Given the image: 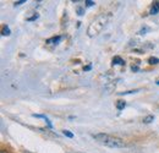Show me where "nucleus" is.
<instances>
[{
  "mask_svg": "<svg viewBox=\"0 0 159 153\" xmlns=\"http://www.w3.org/2000/svg\"><path fill=\"white\" fill-rule=\"evenodd\" d=\"M93 137L97 142H99V143L107 146V147H110V148H124V147L127 146V143L122 138L114 137V136H110V135L96 134L93 135Z\"/></svg>",
  "mask_w": 159,
  "mask_h": 153,
  "instance_id": "nucleus-1",
  "label": "nucleus"
},
{
  "mask_svg": "<svg viewBox=\"0 0 159 153\" xmlns=\"http://www.w3.org/2000/svg\"><path fill=\"white\" fill-rule=\"evenodd\" d=\"M109 20H110V15H109V14H102V15H99L97 19L89 25V27H88V30H87V35H88L89 37H96V36H98L100 32L105 28V26L108 25Z\"/></svg>",
  "mask_w": 159,
  "mask_h": 153,
  "instance_id": "nucleus-2",
  "label": "nucleus"
},
{
  "mask_svg": "<svg viewBox=\"0 0 159 153\" xmlns=\"http://www.w3.org/2000/svg\"><path fill=\"white\" fill-rule=\"evenodd\" d=\"M159 12V1H154L153 2V5H152V7H151V15H157Z\"/></svg>",
  "mask_w": 159,
  "mask_h": 153,
  "instance_id": "nucleus-3",
  "label": "nucleus"
},
{
  "mask_svg": "<svg viewBox=\"0 0 159 153\" xmlns=\"http://www.w3.org/2000/svg\"><path fill=\"white\" fill-rule=\"evenodd\" d=\"M1 35H2V36H10V35H11V31H10V28H9L6 25H4V26H2Z\"/></svg>",
  "mask_w": 159,
  "mask_h": 153,
  "instance_id": "nucleus-4",
  "label": "nucleus"
},
{
  "mask_svg": "<svg viewBox=\"0 0 159 153\" xmlns=\"http://www.w3.org/2000/svg\"><path fill=\"white\" fill-rule=\"evenodd\" d=\"M152 121H154V115H147L143 118V123L144 124H151Z\"/></svg>",
  "mask_w": 159,
  "mask_h": 153,
  "instance_id": "nucleus-5",
  "label": "nucleus"
},
{
  "mask_svg": "<svg viewBox=\"0 0 159 153\" xmlns=\"http://www.w3.org/2000/svg\"><path fill=\"white\" fill-rule=\"evenodd\" d=\"M113 64H114V65H124L125 61H124L120 57H115L114 59H113Z\"/></svg>",
  "mask_w": 159,
  "mask_h": 153,
  "instance_id": "nucleus-6",
  "label": "nucleus"
},
{
  "mask_svg": "<svg viewBox=\"0 0 159 153\" xmlns=\"http://www.w3.org/2000/svg\"><path fill=\"white\" fill-rule=\"evenodd\" d=\"M125 107H126V103H125L124 100H118V102H116V109H118V110H122Z\"/></svg>",
  "mask_w": 159,
  "mask_h": 153,
  "instance_id": "nucleus-7",
  "label": "nucleus"
},
{
  "mask_svg": "<svg viewBox=\"0 0 159 153\" xmlns=\"http://www.w3.org/2000/svg\"><path fill=\"white\" fill-rule=\"evenodd\" d=\"M60 39H61V37L60 36H58V37H53V38L48 39L47 40V43H53V44H57V43H59Z\"/></svg>",
  "mask_w": 159,
  "mask_h": 153,
  "instance_id": "nucleus-8",
  "label": "nucleus"
},
{
  "mask_svg": "<svg viewBox=\"0 0 159 153\" xmlns=\"http://www.w3.org/2000/svg\"><path fill=\"white\" fill-rule=\"evenodd\" d=\"M149 64L151 65H157V64H159V59L158 58H154V57H152V58H149Z\"/></svg>",
  "mask_w": 159,
  "mask_h": 153,
  "instance_id": "nucleus-9",
  "label": "nucleus"
},
{
  "mask_svg": "<svg viewBox=\"0 0 159 153\" xmlns=\"http://www.w3.org/2000/svg\"><path fill=\"white\" fill-rule=\"evenodd\" d=\"M62 134L65 135L66 137H69V138H72V137H74V134H72V132H70L69 130H64V131H62Z\"/></svg>",
  "mask_w": 159,
  "mask_h": 153,
  "instance_id": "nucleus-10",
  "label": "nucleus"
},
{
  "mask_svg": "<svg viewBox=\"0 0 159 153\" xmlns=\"http://www.w3.org/2000/svg\"><path fill=\"white\" fill-rule=\"evenodd\" d=\"M96 2L94 1H92V0H88V1H86V6H93Z\"/></svg>",
  "mask_w": 159,
  "mask_h": 153,
  "instance_id": "nucleus-11",
  "label": "nucleus"
},
{
  "mask_svg": "<svg viewBox=\"0 0 159 153\" xmlns=\"http://www.w3.org/2000/svg\"><path fill=\"white\" fill-rule=\"evenodd\" d=\"M25 2V0H21V1H16L15 2V5H21V4H23Z\"/></svg>",
  "mask_w": 159,
  "mask_h": 153,
  "instance_id": "nucleus-12",
  "label": "nucleus"
},
{
  "mask_svg": "<svg viewBox=\"0 0 159 153\" xmlns=\"http://www.w3.org/2000/svg\"><path fill=\"white\" fill-rule=\"evenodd\" d=\"M132 70H134V71H137V70H139V67H137V66H135V65H134V66H132Z\"/></svg>",
  "mask_w": 159,
  "mask_h": 153,
  "instance_id": "nucleus-13",
  "label": "nucleus"
},
{
  "mask_svg": "<svg viewBox=\"0 0 159 153\" xmlns=\"http://www.w3.org/2000/svg\"><path fill=\"white\" fill-rule=\"evenodd\" d=\"M0 153H9V152H7V151H5V150H2V151H1Z\"/></svg>",
  "mask_w": 159,
  "mask_h": 153,
  "instance_id": "nucleus-14",
  "label": "nucleus"
},
{
  "mask_svg": "<svg viewBox=\"0 0 159 153\" xmlns=\"http://www.w3.org/2000/svg\"><path fill=\"white\" fill-rule=\"evenodd\" d=\"M157 85H159V81H158V82H157Z\"/></svg>",
  "mask_w": 159,
  "mask_h": 153,
  "instance_id": "nucleus-15",
  "label": "nucleus"
},
{
  "mask_svg": "<svg viewBox=\"0 0 159 153\" xmlns=\"http://www.w3.org/2000/svg\"><path fill=\"white\" fill-rule=\"evenodd\" d=\"M79 153H81V152H79Z\"/></svg>",
  "mask_w": 159,
  "mask_h": 153,
  "instance_id": "nucleus-16",
  "label": "nucleus"
}]
</instances>
